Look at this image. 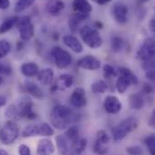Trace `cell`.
Masks as SVG:
<instances>
[{
    "instance_id": "obj_43",
    "label": "cell",
    "mask_w": 155,
    "mask_h": 155,
    "mask_svg": "<svg viewBox=\"0 0 155 155\" xmlns=\"http://www.w3.org/2000/svg\"><path fill=\"white\" fill-rule=\"evenodd\" d=\"M148 125L151 126V127H155V108L153 110L152 115H151L150 118H149Z\"/></svg>"
},
{
    "instance_id": "obj_52",
    "label": "cell",
    "mask_w": 155,
    "mask_h": 155,
    "mask_svg": "<svg viewBox=\"0 0 155 155\" xmlns=\"http://www.w3.org/2000/svg\"><path fill=\"white\" fill-rule=\"evenodd\" d=\"M2 83H3V78H1V77H0V85H1Z\"/></svg>"
},
{
    "instance_id": "obj_12",
    "label": "cell",
    "mask_w": 155,
    "mask_h": 155,
    "mask_svg": "<svg viewBox=\"0 0 155 155\" xmlns=\"http://www.w3.org/2000/svg\"><path fill=\"white\" fill-rule=\"evenodd\" d=\"M70 103L72 107H75L77 108L86 107L87 97H86V91L83 87H78L72 91L70 97Z\"/></svg>"
},
{
    "instance_id": "obj_35",
    "label": "cell",
    "mask_w": 155,
    "mask_h": 155,
    "mask_svg": "<svg viewBox=\"0 0 155 155\" xmlns=\"http://www.w3.org/2000/svg\"><path fill=\"white\" fill-rule=\"evenodd\" d=\"M119 73L124 74L127 78H129L130 80L132 81L133 85H137L138 84V78L136 77V75H134V72L131 70H129L128 68H124V67L119 68Z\"/></svg>"
},
{
    "instance_id": "obj_7",
    "label": "cell",
    "mask_w": 155,
    "mask_h": 155,
    "mask_svg": "<svg viewBox=\"0 0 155 155\" xmlns=\"http://www.w3.org/2000/svg\"><path fill=\"white\" fill-rule=\"evenodd\" d=\"M136 59L143 62L153 61L155 57V40L153 38H147L144 40L141 47L136 52Z\"/></svg>"
},
{
    "instance_id": "obj_6",
    "label": "cell",
    "mask_w": 155,
    "mask_h": 155,
    "mask_svg": "<svg viewBox=\"0 0 155 155\" xmlns=\"http://www.w3.org/2000/svg\"><path fill=\"white\" fill-rule=\"evenodd\" d=\"M51 55L59 69H66L68 68L71 62L72 58L70 52L63 50L60 46H54L51 50Z\"/></svg>"
},
{
    "instance_id": "obj_42",
    "label": "cell",
    "mask_w": 155,
    "mask_h": 155,
    "mask_svg": "<svg viewBox=\"0 0 155 155\" xmlns=\"http://www.w3.org/2000/svg\"><path fill=\"white\" fill-rule=\"evenodd\" d=\"M142 91H143V94H151L153 91V87L152 85H150L148 83H144V85L143 86Z\"/></svg>"
},
{
    "instance_id": "obj_19",
    "label": "cell",
    "mask_w": 155,
    "mask_h": 155,
    "mask_svg": "<svg viewBox=\"0 0 155 155\" xmlns=\"http://www.w3.org/2000/svg\"><path fill=\"white\" fill-rule=\"evenodd\" d=\"M37 79L41 84L44 86H50L54 80V71L51 68L41 69L37 74Z\"/></svg>"
},
{
    "instance_id": "obj_11",
    "label": "cell",
    "mask_w": 155,
    "mask_h": 155,
    "mask_svg": "<svg viewBox=\"0 0 155 155\" xmlns=\"http://www.w3.org/2000/svg\"><path fill=\"white\" fill-rule=\"evenodd\" d=\"M77 66L80 69L87 71H96L101 67V62L98 59L92 55H87L78 60Z\"/></svg>"
},
{
    "instance_id": "obj_21",
    "label": "cell",
    "mask_w": 155,
    "mask_h": 155,
    "mask_svg": "<svg viewBox=\"0 0 155 155\" xmlns=\"http://www.w3.org/2000/svg\"><path fill=\"white\" fill-rule=\"evenodd\" d=\"M24 87L25 91L30 94L32 97L37 98V99H41L43 97V92L41 89V87H39L38 85H36L35 83L32 82V81H28L25 80L24 83Z\"/></svg>"
},
{
    "instance_id": "obj_20",
    "label": "cell",
    "mask_w": 155,
    "mask_h": 155,
    "mask_svg": "<svg viewBox=\"0 0 155 155\" xmlns=\"http://www.w3.org/2000/svg\"><path fill=\"white\" fill-rule=\"evenodd\" d=\"M72 8L75 13L85 15H89L93 10L91 4L87 0H73Z\"/></svg>"
},
{
    "instance_id": "obj_3",
    "label": "cell",
    "mask_w": 155,
    "mask_h": 155,
    "mask_svg": "<svg viewBox=\"0 0 155 155\" xmlns=\"http://www.w3.org/2000/svg\"><path fill=\"white\" fill-rule=\"evenodd\" d=\"M79 35L82 41L90 49H97L103 44V39L98 30L91 25H86L79 30Z\"/></svg>"
},
{
    "instance_id": "obj_31",
    "label": "cell",
    "mask_w": 155,
    "mask_h": 155,
    "mask_svg": "<svg viewBox=\"0 0 155 155\" xmlns=\"http://www.w3.org/2000/svg\"><path fill=\"white\" fill-rule=\"evenodd\" d=\"M91 89L95 94H103L107 90V84L104 80H97L92 84Z\"/></svg>"
},
{
    "instance_id": "obj_37",
    "label": "cell",
    "mask_w": 155,
    "mask_h": 155,
    "mask_svg": "<svg viewBox=\"0 0 155 155\" xmlns=\"http://www.w3.org/2000/svg\"><path fill=\"white\" fill-rule=\"evenodd\" d=\"M93 152L97 155H105L107 153V148L105 144H102L97 141H95L93 145Z\"/></svg>"
},
{
    "instance_id": "obj_29",
    "label": "cell",
    "mask_w": 155,
    "mask_h": 155,
    "mask_svg": "<svg viewBox=\"0 0 155 155\" xmlns=\"http://www.w3.org/2000/svg\"><path fill=\"white\" fill-rule=\"evenodd\" d=\"M5 115L6 116V118H8L9 120H12V121H18L21 119L20 115H19V112H18V109H17V107L15 104H11L5 110Z\"/></svg>"
},
{
    "instance_id": "obj_30",
    "label": "cell",
    "mask_w": 155,
    "mask_h": 155,
    "mask_svg": "<svg viewBox=\"0 0 155 155\" xmlns=\"http://www.w3.org/2000/svg\"><path fill=\"white\" fill-rule=\"evenodd\" d=\"M111 49L114 52H119L123 50L124 46V41L122 37L115 35L111 38Z\"/></svg>"
},
{
    "instance_id": "obj_33",
    "label": "cell",
    "mask_w": 155,
    "mask_h": 155,
    "mask_svg": "<svg viewBox=\"0 0 155 155\" xmlns=\"http://www.w3.org/2000/svg\"><path fill=\"white\" fill-rule=\"evenodd\" d=\"M11 51V44L5 40H0V60L6 57Z\"/></svg>"
},
{
    "instance_id": "obj_17",
    "label": "cell",
    "mask_w": 155,
    "mask_h": 155,
    "mask_svg": "<svg viewBox=\"0 0 155 155\" xmlns=\"http://www.w3.org/2000/svg\"><path fill=\"white\" fill-rule=\"evenodd\" d=\"M62 41H63V43L75 53H81L83 51V46L81 42L74 35H64Z\"/></svg>"
},
{
    "instance_id": "obj_2",
    "label": "cell",
    "mask_w": 155,
    "mask_h": 155,
    "mask_svg": "<svg viewBox=\"0 0 155 155\" xmlns=\"http://www.w3.org/2000/svg\"><path fill=\"white\" fill-rule=\"evenodd\" d=\"M138 127V121L135 117L130 116L123 119L117 125L112 128V136L115 142L122 141L128 134L136 130Z\"/></svg>"
},
{
    "instance_id": "obj_47",
    "label": "cell",
    "mask_w": 155,
    "mask_h": 155,
    "mask_svg": "<svg viewBox=\"0 0 155 155\" xmlns=\"http://www.w3.org/2000/svg\"><path fill=\"white\" fill-rule=\"evenodd\" d=\"M96 4L99 5H106L107 3H109L111 0H93Z\"/></svg>"
},
{
    "instance_id": "obj_28",
    "label": "cell",
    "mask_w": 155,
    "mask_h": 155,
    "mask_svg": "<svg viewBox=\"0 0 155 155\" xmlns=\"http://www.w3.org/2000/svg\"><path fill=\"white\" fill-rule=\"evenodd\" d=\"M87 140L85 137H80L75 143H73L72 148L75 155H80L83 153L87 148Z\"/></svg>"
},
{
    "instance_id": "obj_26",
    "label": "cell",
    "mask_w": 155,
    "mask_h": 155,
    "mask_svg": "<svg viewBox=\"0 0 155 155\" xmlns=\"http://www.w3.org/2000/svg\"><path fill=\"white\" fill-rule=\"evenodd\" d=\"M18 20H19V16H17V15L10 16V17L4 19L0 25V35L5 34L8 31H10L14 26L16 25Z\"/></svg>"
},
{
    "instance_id": "obj_44",
    "label": "cell",
    "mask_w": 155,
    "mask_h": 155,
    "mask_svg": "<svg viewBox=\"0 0 155 155\" xmlns=\"http://www.w3.org/2000/svg\"><path fill=\"white\" fill-rule=\"evenodd\" d=\"M10 6V1L9 0H0V9L5 10L7 9Z\"/></svg>"
},
{
    "instance_id": "obj_9",
    "label": "cell",
    "mask_w": 155,
    "mask_h": 155,
    "mask_svg": "<svg viewBox=\"0 0 155 155\" xmlns=\"http://www.w3.org/2000/svg\"><path fill=\"white\" fill-rule=\"evenodd\" d=\"M21 118H25L27 120H35L37 115L34 111V103L29 97H23L15 104Z\"/></svg>"
},
{
    "instance_id": "obj_24",
    "label": "cell",
    "mask_w": 155,
    "mask_h": 155,
    "mask_svg": "<svg viewBox=\"0 0 155 155\" xmlns=\"http://www.w3.org/2000/svg\"><path fill=\"white\" fill-rule=\"evenodd\" d=\"M129 106L132 109L140 110L144 106V99L141 93H134L129 96Z\"/></svg>"
},
{
    "instance_id": "obj_1",
    "label": "cell",
    "mask_w": 155,
    "mask_h": 155,
    "mask_svg": "<svg viewBox=\"0 0 155 155\" xmlns=\"http://www.w3.org/2000/svg\"><path fill=\"white\" fill-rule=\"evenodd\" d=\"M81 116L74 113L69 107L63 105L55 106L50 115V120L52 126L58 130H64L71 126L73 122H78Z\"/></svg>"
},
{
    "instance_id": "obj_27",
    "label": "cell",
    "mask_w": 155,
    "mask_h": 155,
    "mask_svg": "<svg viewBox=\"0 0 155 155\" xmlns=\"http://www.w3.org/2000/svg\"><path fill=\"white\" fill-rule=\"evenodd\" d=\"M63 134L66 136V138L69 141L71 142L72 145H73V143H75L80 138V136H79V130H78V128L77 126H75V125L69 126L68 129L65 131V133Z\"/></svg>"
},
{
    "instance_id": "obj_39",
    "label": "cell",
    "mask_w": 155,
    "mask_h": 155,
    "mask_svg": "<svg viewBox=\"0 0 155 155\" xmlns=\"http://www.w3.org/2000/svg\"><path fill=\"white\" fill-rule=\"evenodd\" d=\"M126 153L129 155H143V150L139 145H132L126 148Z\"/></svg>"
},
{
    "instance_id": "obj_23",
    "label": "cell",
    "mask_w": 155,
    "mask_h": 155,
    "mask_svg": "<svg viewBox=\"0 0 155 155\" xmlns=\"http://www.w3.org/2000/svg\"><path fill=\"white\" fill-rule=\"evenodd\" d=\"M20 71L25 77H35L38 74L39 67L35 62H25L21 65Z\"/></svg>"
},
{
    "instance_id": "obj_16",
    "label": "cell",
    "mask_w": 155,
    "mask_h": 155,
    "mask_svg": "<svg viewBox=\"0 0 155 155\" xmlns=\"http://www.w3.org/2000/svg\"><path fill=\"white\" fill-rule=\"evenodd\" d=\"M74 83V78L71 74H61L58 80L53 84L51 87V91H56V90H62L64 88H70Z\"/></svg>"
},
{
    "instance_id": "obj_14",
    "label": "cell",
    "mask_w": 155,
    "mask_h": 155,
    "mask_svg": "<svg viewBox=\"0 0 155 155\" xmlns=\"http://www.w3.org/2000/svg\"><path fill=\"white\" fill-rule=\"evenodd\" d=\"M103 106L106 112L112 115L118 114L122 109V103L120 102L119 98L116 96H112V95L106 97Z\"/></svg>"
},
{
    "instance_id": "obj_51",
    "label": "cell",
    "mask_w": 155,
    "mask_h": 155,
    "mask_svg": "<svg viewBox=\"0 0 155 155\" xmlns=\"http://www.w3.org/2000/svg\"><path fill=\"white\" fill-rule=\"evenodd\" d=\"M149 151H150L151 155H155V149H152V150H149Z\"/></svg>"
},
{
    "instance_id": "obj_49",
    "label": "cell",
    "mask_w": 155,
    "mask_h": 155,
    "mask_svg": "<svg viewBox=\"0 0 155 155\" xmlns=\"http://www.w3.org/2000/svg\"><path fill=\"white\" fill-rule=\"evenodd\" d=\"M0 155H9V153H8L5 150L0 149Z\"/></svg>"
},
{
    "instance_id": "obj_40",
    "label": "cell",
    "mask_w": 155,
    "mask_h": 155,
    "mask_svg": "<svg viewBox=\"0 0 155 155\" xmlns=\"http://www.w3.org/2000/svg\"><path fill=\"white\" fill-rule=\"evenodd\" d=\"M144 143H145V145L148 147L149 150L155 149V134L148 135V136L144 139Z\"/></svg>"
},
{
    "instance_id": "obj_38",
    "label": "cell",
    "mask_w": 155,
    "mask_h": 155,
    "mask_svg": "<svg viewBox=\"0 0 155 155\" xmlns=\"http://www.w3.org/2000/svg\"><path fill=\"white\" fill-rule=\"evenodd\" d=\"M12 71H13V69L9 63L0 61V74L9 76L12 74Z\"/></svg>"
},
{
    "instance_id": "obj_4",
    "label": "cell",
    "mask_w": 155,
    "mask_h": 155,
    "mask_svg": "<svg viewBox=\"0 0 155 155\" xmlns=\"http://www.w3.org/2000/svg\"><path fill=\"white\" fill-rule=\"evenodd\" d=\"M19 136V127L15 121L8 120L0 130V143L4 145H10Z\"/></svg>"
},
{
    "instance_id": "obj_41",
    "label": "cell",
    "mask_w": 155,
    "mask_h": 155,
    "mask_svg": "<svg viewBox=\"0 0 155 155\" xmlns=\"http://www.w3.org/2000/svg\"><path fill=\"white\" fill-rule=\"evenodd\" d=\"M18 154L19 155H32L30 147L26 144H21L18 147Z\"/></svg>"
},
{
    "instance_id": "obj_48",
    "label": "cell",
    "mask_w": 155,
    "mask_h": 155,
    "mask_svg": "<svg viewBox=\"0 0 155 155\" xmlns=\"http://www.w3.org/2000/svg\"><path fill=\"white\" fill-rule=\"evenodd\" d=\"M94 27H96L97 29H102L103 28V24L101 22H99V21H97V22H95V26Z\"/></svg>"
},
{
    "instance_id": "obj_50",
    "label": "cell",
    "mask_w": 155,
    "mask_h": 155,
    "mask_svg": "<svg viewBox=\"0 0 155 155\" xmlns=\"http://www.w3.org/2000/svg\"><path fill=\"white\" fill-rule=\"evenodd\" d=\"M149 1H151V0H138V3H139L140 5H143V4H144V3H146V2H149Z\"/></svg>"
},
{
    "instance_id": "obj_5",
    "label": "cell",
    "mask_w": 155,
    "mask_h": 155,
    "mask_svg": "<svg viewBox=\"0 0 155 155\" xmlns=\"http://www.w3.org/2000/svg\"><path fill=\"white\" fill-rule=\"evenodd\" d=\"M54 134V130L47 123L41 124H30L22 132V135L25 138L34 136H51Z\"/></svg>"
},
{
    "instance_id": "obj_13",
    "label": "cell",
    "mask_w": 155,
    "mask_h": 155,
    "mask_svg": "<svg viewBox=\"0 0 155 155\" xmlns=\"http://www.w3.org/2000/svg\"><path fill=\"white\" fill-rule=\"evenodd\" d=\"M56 146L59 153L61 155H75L72 148V143L69 141L64 134H59L55 138Z\"/></svg>"
},
{
    "instance_id": "obj_25",
    "label": "cell",
    "mask_w": 155,
    "mask_h": 155,
    "mask_svg": "<svg viewBox=\"0 0 155 155\" xmlns=\"http://www.w3.org/2000/svg\"><path fill=\"white\" fill-rule=\"evenodd\" d=\"M131 85H133V83L129 78H127L124 74L119 73V77L117 78L116 82V88L118 93L124 94Z\"/></svg>"
},
{
    "instance_id": "obj_32",
    "label": "cell",
    "mask_w": 155,
    "mask_h": 155,
    "mask_svg": "<svg viewBox=\"0 0 155 155\" xmlns=\"http://www.w3.org/2000/svg\"><path fill=\"white\" fill-rule=\"evenodd\" d=\"M35 0H18L15 6V13H21L35 4Z\"/></svg>"
},
{
    "instance_id": "obj_46",
    "label": "cell",
    "mask_w": 155,
    "mask_h": 155,
    "mask_svg": "<svg viewBox=\"0 0 155 155\" xmlns=\"http://www.w3.org/2000/svg\"><path fill=\"white\" fill-rule=\"evenodd\" d=\"M6 104V97L3 95H0V108Z\"/></svg>"
},
{
    "instance_id": "obj_36",
    "label": "cell",
    "mask_w": 155,
    "mask_h": 155,
    "mask_svg": "<svg viewBox=\"0 0 155 155\" xmlns=\"http://www.w3.org/2000/svg\"><path fill=\"white\" fill-rule=\"evenodd\" d=\"M103 75L106 78H111L117 76V71L116 69L110 64H105L103 67Z\"/></svg>"
},
{
    "instance_id": "obj_34",
    "label": "cell",
    "mask_w": 155,
    "mask_h": 155,
    "mask_svg": "<svg viewBox=\"0 0 155 155\" xmlns=\"http://www.w3.org/2000/svg\"><path fill=\"white\" fill-rule=\"evenodd\" d=\"M97 142L102 143V144H105L107 145L109 141H110V137L108 135V134L105 131V130H99L97 133V135H96V140Z\"/></svg>"
},
{
    "instance_id": "obj_15",
    "label": "cell",
    "mask_w": 155,
    "mask_h": 155,
    "mask_svg": "<svg viewBox=\"0 0 155 155\" xmlns=\"http://www.w3.org/2000/svg\"><path fill=\"white\" fill-rule=\"evenodd\" d=\"M55 152V146L51 140L43 138L41 139L36 146L37 155H52Z\"/></svg>"
},
{
    "instance_id": "obj_45",
    "label": "cell",
    "mask_w": 155,
    "mask_h": 155,
    "mask_svg": "<svg viewBox=\"0 0 155 155\" xmlns=\"http://www.w3.org/2000/svg\"><path fill=\"white\" fill-rule=\"evenodd\" d=\"M149 29H150V31H151L153 34H154L155 35V18L152 19V20L150 21V23H149Z\"/></svg>"
},
{
    "instance_id": "obj_8",
    "label": "cell",
    "mask_w": 155,
    "mask_h": 155,
    "mask_svg": "<svg viewBox=\"0 0 155 155\" xmlns=\"http://www.w3.org/2000/svg\"><path fill=\"white\" fill-rule=\"evenodd\" d=\"M16 28L19 32L20 38L23 41H29L35 35V26L31 22V18L27 15L19 17L16 24Z\"/></svg>"
},
{
    "instance_id": "obj_22",
    "label": "cell",
    "mask_w": 155,
    "mask_h": 155,
    "mask_svg": "<svg viewBox=\"0 0 155 155\" xmlns=\"http://www.w3.org/2000/svg\"><path fill=\"white\" fill-rule=\"evenodd\" d=\"M89 15H85V14H78V13H75L71 17H70L69 19V27L71 29V31L72 33H76L78 31V26L80 25V24L85 21Z\"/></svg>"
},
{
    "instance_id": "obj_10",
    "label": "cell",
    "mask_w": 155,
    "mask_h": 155,
    "mask_svg": "<svg viewBox=\"0 0 155 155\" xmlns=\"http://www.w3.org/2000/svg\"><path fill=\"white\" fill-rule=\"evenodd\" d=\"M112 15L117 24L124 25L128 21V7L124 3H116L112 7Z\"/></svg>"
},
{
    "instance_id": "obj_18",
    "label": "cell",
    "mask_w": 155,
    "mask_h": 155,
    "mask_svg": "<svg viewBox=\"0 0 155 155\" xmlns=\"http://www.w3.org/2000/svg\"><path fill=\"white\" fill-rule=\"evenodd\" d=\"M47 11L53 16H58L65 8V4L62 0H48L46 4Z\"/></svg>"
}]
</instances>
